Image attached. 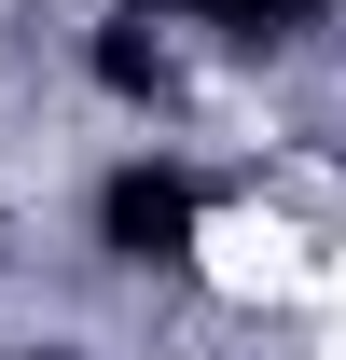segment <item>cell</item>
<instances>
[{
	"mask_svg": "<svg viewBox=\"0 0 346 360\" xmlns=\"http://www.w3.org/2000/svg\"><path fill=\"white\" fill-rule=\"evenodd\" d=\"M84 70H97L111 97H167V42H153V28H97V42H84Z\"/></svg>",
	"mask_w": 346,
	"mask_h": 360,
	"instance_id": "obj_2",
	"label": "cell"
},
{
	"mask_svg": "<svg viewBox=\"0 0 346 360\" xmlns=\"http://www.w3.org/2000/svg\"><path fill=\"white\" fill-rule=\"evenodd\" d=\"M42 360H70V347H42Z\"/></svg>",
	"mask_w": 346,
	"mask_h": 360,
	"instance_id": "obj_4",
	"label": "cell"
},
{
	"mask_svg": "<svg viewBox=\"0 0 346 360\" xmlns=\"http://www.w3.org/2000/svg\"><path fill=\"white\" fill-rule=\"evenodd\" d=\"M305 14H333V0H208V28L236 42H305Z\"/></svg>",
	"mask_w": 346,
	"mask_h": 360,
	"instance_id": "obj_3",
	"label": "cell"
},
{
	"mask_svg": "<svg viewBox=\"0 0 346 360\" xmlns=\"http://www.w3.org/2000/svg\"><path fill=\"white\" fill-rule=\"evenodd\" d=\"M97 250H111V264H194V180L153 167V153L111 167L97 180Z\"/></svg>",
	"mask_w": 346,
	"mask_h": 360,
	"instance_id": "obj_1",
	"label": "cell"
}]
</instances>
